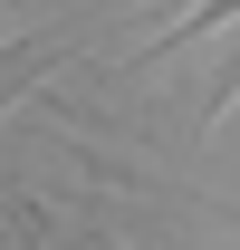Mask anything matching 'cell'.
<instances>
[{
	"instance_id": "1",
	"label": "cell",
	"mask_w": 240,
	"mask_h": 250,
	"mask_svg": "<svg viewBox=\"0 0 240 250\" xmlns=\"http://www.w3.org/2000/svg\"><path fill=\"white\" fill-rule=\"evenodd\" d=\"M87 250H125V241H116V231H87Z\"/></svg>"
},
{
	"instance_id": "2",
	"label": "cell",
	"mask_w": 240,
	"mask_h": 250,
	"mask_svg": "<svg viewBox=\"0 0 240 250\" xmlns=\"http://www.w3.org/2000/svg\"><path fill=\"white\" fill-rule=\"evenodd\" d=\"M0 192H10V183H0Z\"/></svg>"
}]
</instances>
